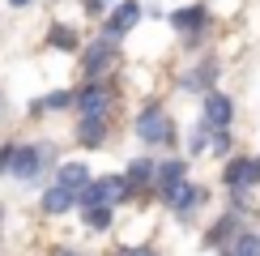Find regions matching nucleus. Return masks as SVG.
Instances as JSON below:
<instances>
[{"instance_id":"nucleus-16","label":"nucleus","mask_w":260,"mask_h":256,"mask_svg":"<svg viewBox=\"0 0 260 256\" xmlns=\"http://www.w3.org/2000/svg\"><path fill=\"white\" fill-rule=\"evenodd\" d=\"M85 227L90 231H107L111 227V205H90L85 209Z\"/></svg>"},{"instance_id":"nucleus-14","label":"nucleus","mask_w":260,"mask_h":256,"mask_svg":"<svg viewBox=\"0 0 260 256\" xmlns=\"http://www.w3.org/2000/svg\"><path fill=\"white\" fill-rule=\"evenodd\" d=\"M85 179H90V167H85V163H64V167L56 171V184L73 188V192H77V188L85 184Z\"/></svg>"},{"instance_id":"nucleus-2","label":"nucleus","mask_w":260,"mask_h":256,"mask_svg":"<svg viewBox=\"0 0 260 256\" xmlns=\"http://www.w3.org/2000/svg\"><path fill=\"white\" fill-rule=\"evenodd\" d=\"M47 154H51L47 145H21V149H9L5 171H13L17 179H35L39 171H43V163H47Z\"/></svg>"},{"instance_id":"nucleus-18","label":"nucleus","mask_w":260,"mask_h":256,"mask_svg":"<svg viewBox=\"0 0 260 256\" xmlns=\"http://www.w3.org/2000/svg\"><path fill=\"white\" fill-rule=\"evenodd\" d=\"M47 43H51V47H64V51H73V47H77V35H73L69 26H51Z\"/></svg>"},{"instance_id":"nucleus-9","label":"nucleus","mask_w":260,"mask_h":256,"mask_svg":"<svg viewBox=\"0 0 260 256\" xmlns=\"http://www.w3.org/2000/svg\"><path fill=\"white\" fill-rule=\"evenodd\" d=\"M231 115H235V107H231L226 94H209V99H205V128H213V133H218V128L231 124Z\"/></svg>"},{"instance_id":"nucleus-4","label":"nucleus","mask_w":260,"mask_h":256,"mask_svg":"<svg viewBox=\"0 0 260 256\" xmlns=\"http://www.w3.org/2000/svg\"><path fill=\"white\" fill-rule=\"evenodd\" d=\"M183 175H188V167H183V158H171V163L154 167V192L162 201H171V192L183 184Z\"/></svg>"},{"instance_id":"nucleus-13","label":"nucleus","mask_w":260,"mask_h":256,"mask_svg":"<svg viewBox=\"0 0 260 256\" xmlns=\"http://www.w3.org/2000/svg\"><path fill=\"white\" fill-rule=\"evenodd\" d=\"M43 209H47V213H64V209H73V188L51 184L47 192H43Z\"/></svg>"},{"instance_id":"nucleus-21","label":"nucleus","mask_w":260,"mask_h":256,"mask_svg":"<svg viewBox=\"0 0 260 256\" xmlns=\"http://www.w3.org/2000/svg\"><path fill=\"white\" fill-rule=\"evenodd\" d=\"M69 103H73V94H64V90H60V94H47L43 103H35V111H43V107H69Z\"/></svg>"},{"instance_id":"nucleus-12","label":"nucleus","mask_w":260,"mask_h":256,"mask_svg":"<svg viewBox=\"0 0 260 256\" xmlns=\"http://www.w3.org/2000/svg\"><path fill=\"white\" fill-rule=\"evenodd\" d=\"M201 201H205V192H201V188H192V184H179L175 192H171V201H167V205H171V209H175V213H179V218H188V213H192V209H197V205H201Z\"/></svg>"},{"instance_id":"nucleus-15","label":"nucleus","mask_w":260,"mask_h":256,"mask_svg":"<svg viewBox=\"0 0 260 256\" xmlns=\"http://www.w3.org/2000/svg\"><path fill=\"white\" fill-rule=\"evenodd\" d=\"M73 103H77L81 107V111H103V107H107V94H103V85H85V90H77V94H73Z\"/></svg>"},{"instance_id":"nucleus-20","label":"nucleus","mask_w":260,"mask_h":256,"mask_svg":"<svg viewBox=\"0 0 260 256\" xmlns=\"http://www.w3.org/2000/svg\"><path fill=\"white\" fill-rule=\"evenodd\" d=\"M209 77H213V64H205V69H201V73H192V77H188V81H183V90H201V85H205V81H209Z\"/></svg>"},{"instance_id":"nucleus-17","label":"nucleus","mask_w":260,"mask_h":256,"mask_svg":"<svg viewBox=\"0 0 260 256\" xmlns=\"http://www.w3.org/2000/svg\"><path fill=\"white\" fill-rule=\"evenodd\" d=\"M231 239H235V218H222V222H213V231H209V243L213 248H231Z\"/></svg>"},{"instance_id":"nucleus-5","label":"nucleus","mask_w":260,"mask_h":256,"mask_svg":"<svg viewBox=\"0 0 260 256\" xmlns=\"http://www.w3.org/2000/svg\"><path fill=\"white\" fill-rule=\"evenodd\" d=\"M137 21H141V5L137 0H124V5H115L111 17H107V35L120 39V35H128V30L137 26Z\"/></svg>"},{"instance_id":"nucleus-22","label":"nucleus","mask_w":260,"mask_h":256,"mask_svg":"<svg viewBox=\"0 0 260 256\" xmlns=\"http://www.w3.org/2000/svg\"><path fill=\"white\" fill-rule=\"evenodd\" d=\"M9 5H13V9H21V5H30V0H9Z\"/></svg>"},{"instance_id":"nucleus-1","label":"nucleus","mask_w":260,"mask_h":256,"mask_svg":"<svg viewBox=\"0 0 260 256\" xmlns=\"http://www.w3.org/2000/svg\"><path fill=\"white\" fill-rule=\"evenodd\" d=\"M120 188H124V179H120V175H107V179H85V184L73 192V205H81V209H90V205H107V201H115V197H120Z\"/></svg>"},{"instance_id":"nucleus-8","label":"nucleus","mask_w":260,"mask_h":256,"mask_svg":"<svg viewBox=\"0 0 260 256\" xmlns=\"http://www.w3.org/2000/svg\"><path fill=\"white\" fill-rule=\"evenodd\" d=\"M103 137H107V120H103V111H81V124H77V141L81 145H103Z\"/></svg>"},{"instance_id":"nucleus-11","label":"nucleus","mask_w":260,"mask_h":256,"mask_svg":"<svg viewBox=\"0 0 260 256\" xmlns=\"http://www.w3.org/2000/svg\"><path fill=\"white\" fill-rule=\"evenodd\" d=\"M111 56H115V43H111V35H107L103 43H94V47L81 56V64H85V73L94 77V73H103L107 64H111Z\"/></svg>"},{"instance_id":"nucleus-3","label":"nucleus","mask_w":260,"mask_h":256,"mask_svg":"<svg viewBox=\"0 0 260 256\" xmlns=\"http://www.w3.org/2000/svg\"><path fill=\"white\" fill-rule=\"evenodd\" d=\"M137 137H141V141H149V145H154V141H167V137H171L167 115H162V107H158V103H149L145 111H141V120H137Z\"/></svg>"},{"instance_id":"nucleus-19","label":"nucleus","mask_w":260,"mask_h":256,"mask_svg":"<svg viewBox=\"0 0 260 256\" xmlns=\"http://www.w3.org/2000/svg\"><path fill=\"white\" fill-rule=\"evenodd\" d=\"M235 252H239V256H256L260 252V239H256V235H243V239H235Z\"/></svg>"},{"instance_id":"nucleus-6","label":"nucleus","mask_w":260,"mask_h":256,"mask_svg":"<svg viewBox=\"0 0 260 256\" xmlns=\"http://www.w3.org/2000/svg\"><path fill=\"white\" fill-rule=\"evenodd\" d=\"M226 184L231 188H247V184H260V158H235L231 167H226Z\"/></svg>"},{"instance_id":"nucleus-7","label":"nucleus","mask_w":260,"mask_h":256,"mask_svg":"<svg viewBox=\"0 0 260 256\" xmlns=\"http://www.w3.org/2000/svg\"><path fill=\"white\" fill-rule=\"evenodd\" d=\"M124 179V192L120 197H133V192H154V188H145L149 179H154V163L149 158H137L133 167H128V175H120Z\"/></svg>"},{"instance_id":"nucleus-10","label":"nucleus","mask_w":260,"mask_h":256,"mask_svg":"<svg viewBox=\"0 0 260 256\" xmlns=\"http://www.w3.org/2000/svg\"><path fill=\"white\" fill-rule=\"evenodd\" d=\"M205 21H209V9H205V5H188V9H175V13H171V26L183 30V35L201 30Z\"/></svg>"}]
</instances>
